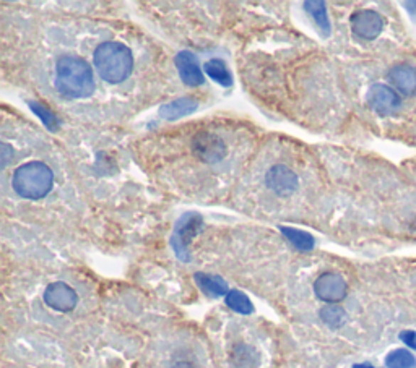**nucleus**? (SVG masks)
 <instances>
[{
	"instance_id": "obj_23",
	"label": "nucleus",
	"mask_w": 416,
	"mask_h": 368,
	"mask_svg": "<svg viewBox=\"0 0 416 368\" xmlns=\"http://www.w3.org/2000/svg\"><path fill=\"white\" fill-rule=\"evenodd\" d=\"M400 339L410 349L416 350V331H403L400 335Z\"/></svg>"
},
{
	"instance_id": "obj_17",
	"label": "nucleus",
	"mask_w": 416,
	"mask_h": 368,
	"mask_svg": "<svg viewBox=\"0 0 416 368\" xmlns=\"http://www.w3.org/2000/svg\"><path fill=\"white\" fill-rule=\"evenodd\" d=\"M319 315H321V320L329 328H332V330L341 328L346 321V312L341 307L335 305V303H329L327 307H324L321 312H319Z\"/></svg>"
},
{
	"instance_id": "obj_5",
	"label": "nucleus",
	"mask_w": 416,
	"mask_h": 368,
	"mask_svg": "<svg viewBox=\"0 0 416 368\" xmlns=\"http://www.w3.org/2000/svg\"><path fill=\"white\" fill-rule=\"evenodd\" d=\"M201 227L202 217L198 215H186L179 220L173 239H171V245H173L174 251L178 253L181 260H189V250H187V247H189L191 239L198 232Z\"/></svg>"
},
{
	"instance_id": "obj_4",
	"label": "nucleus",
	"mask_w": 416,
	"mask_h": 368,
	"mask_svg": "<svg viewBox=\"0 0 416 368\" xmlns=\"http://www.w3.org/2000/svg\"><path fill=\"white\" fill-rule=\"evenodd\" d=\"M192 153L202 163L215 164L225 159L228 148L218 135L210 134V131H198L192 138Z\"/></svg>"
},
{
	"instance_id": "obj_6",
	"label": "nucleus",
	"mask_w": 416,
	"mask_h": 368,
	"mask_svg": "<svg viewBox=\"0 0 416 368\" xmlns=\"http://www.w3.org/2000/svg\"><path fill=\"white\" fill-rule=\"evenodd\" d=\"M317 298L327 303H338L348 294V284L337 273H324L314 283Z\"/></svg>"
},
{
	"instance_id": "obj_16",
	"label": "nucleus",
	"mask_w": 416,
	"mask_h": 368,
	"mask_svg": "<svg viewBox=\"0 0 416 368\" xmlns=\"http://www.w3.org/2000/svg\"><path fill=\"white\" fill-rule=\"evenodd\" d=\"M280 231L298 250L309 251L314 249V239H312L311 234L299 231V229H293V227H280Z\"/></svg>"
},
{
	"instance_id": "obj_20",
	"label": "nucleus",
	"mask_w": 416,
	"mask_h": 368,
	"mask_svg": "<svg viewBox=\"0 0 416 368\" xmlns=\"http://www.w3.org/2000/svg\"><path fill=\"white\" fill-rule=\"evenodd\" d=\"M304 7L307 11H309L312 18L316 20L317 25L321 26V30L329 34L330 33V23H329L326 4L321 2V0H314V2H306Z\"/></svg>"
},
{
	"instance_id": "obj_22",
	"label": "nucleus",
	"mask_w": 416,
	"mask_h": 368,
	"mask_svg": "<svg viewBox=\"0 0 416 368\" xmlns=\"http://www.w3.org/2000/svg\"><path fill=\"white\" fill-rule=\"evenodd\" d=\"M0 154H2V168L5 169L10 164V159H14V148L7 143L0 145Z\"/></svg>"
},
{
	"instance_id": "obj_18",
	"label": "nucleus",
	"mask_w": 416,
	"mask_h": 368,
	"mask_svg": "<svg viewBox=\"0 0 416 368\" xmlns=\"http://www.w3.org/2000/svg\"><path fill=\"white\" fill-rule=\"evenodd\" d=\"M226 305L231 310H235L236 313L241 315H250L254 312L252 302L249 301L246 294H242L241 291H230L226 294Z\"/></svg>"
},
{
	"instance_id": "obj_11",
	"label": "nucleus",
	"mask_w": 416,
	"mask_h": 368,
	"mask_svg": "<svg viewBox=\"0 0 416 368\" xmlns=\"http://www.w3.org/2000/svg\"><path fill=\"white\" fill-rule=\"evenodd\" d=\"M176 68H178L179 77L187 86H201L203 85L205 78L197 63V57L189 50H182L176 55Z\"/></svg>"
},
{
	"instance_id": "obj_25",
	"label": "nucleus",
	"mask_w": 416,
	"mask_h": 368,
	"mask_svg": "<svg viewBox=\"0 0 416 368\" xmlns=\"http://www.w3.org/2000/svg\"><path fill=\"white\" fill-rule=\"evenodd\" d=\"M353 368H374V367L369 365V364H361V365H355Z\"/></svg>"
},
{
	"instance_id": "obj_7",
	"label": "nucleus",
	"mask_w": 416,
	"mask_h": 368,
	"mask_svg": "<svg viewBox=\"0 0 416 368\" xmlns=\"http://www.w3.org/2000/svg\"><path fill=\"white\" fill-rule=\"evenodd\" d=\"M368 104L379 116H394L400 109L402 101L394 90L385 85H374L368 91Z\"/></svg>"
},
{
	"instance_id": "obj_19",
	"label": "nucleus",
	"mask_w": 416,
	"mask_h": 368,
	"mask_svg": "<svg viewBox=\"0 0 416 368\" xmlns=\"http://www.w3.org/2000/svg\"><path fill=\"white\" fill-rule=\"evenodd\" d=\"M416 360L413 354L407 349H397L390 352L385 359L387 368H415Z\"/></svg>"
},
{
	"instance_id": "obj_21",
	"label": "nucleus",
	"mask_w": 416,
	"mask_h": 368,
	"mask_svg": "<svg viewBox=\"0 0 416 368\" xmlns=\"http://www.w3.org/2000/svg\"><path fill=\"white\" fill-rule=\"evenodd\" d=\"M28 106H30L33 109V112L36 114V116L43 120V124L48 126V129L50 131H55L57 129H59V119H57L55 114L53 111H49L48 107H46L44 104H41V102H36V101H30L28 102Z\"/></svg>"
},
{
	"instance_id": "obj_9",
	"label": "nucleus",
	"mask_w": 416,
	"mask_h": 368,
	"mask_svg": "<svg viewBox=\"0 0 416 368\" xmlns=\"http://www.w3.org/2000/svg\"><path fill=\"white\" fill-rule=\"evenodd\" d=\"M46 305L62 313L72 312L77 307V292L65 283H53L44 291Z\"/></svg>"
},
{
	"instance_id": "obj_24",
	"label": "nucleus",
	"mask_w": 416,
	"mask_h": 368,
	"mask_svg": "<svg viewBox=\"0 0 416 368\" xmlns=\"http://www.w3.org/2000/svg\"><path fill=\"white\" fill-rule=\"evenodd\" d=\"M405 7L410 11V15H413L415 18H416V2H407Z\"/></svg>"
},
{
	"instance_id": "obj_1",
	"label": "nucleus",
	"mask_w": 416,
	"mask_h": 368,
	"mask_svg": "<svg viewBox=\"0 0 416 368\" xmlns=\"http://www.w3.org/2000/svg\"><path fill=\"white\" fill-rule=\"evenodd\" d=\"M57 91L65 97H88L95 91L93 70L87 60L75 55H64L55 65Z\"/></svg>"
},
{
	"instance_id": "obj_14",
	"label": "nucleus",
	"mask_w": 416,
	"mask_h": 368,
	"mask_svg": "<svg viewBox=\"0 0 416 368\" xmlns=\"http://www.w3.org/2000/svg\"><path fill=\"white\" fill-rule=\"evenodd\" d=\"M196 283L198 287L205 292L207 296H213V297H220V296H226L228 292V286L226 283L218 276H212V274H203V273H197L193 276Z\"/></svg>"
},
{
	"instance_id": "obj_10",
	"label": "nucleus",
	"mask_w": 416,
	"mask_h": 368,
	"mask_svg": "<svg viewBox=\"0 0 416 368\" xmlns=\"http://www.w3.org/2000/svg\"><path fill=\"white\" fill-rule=\"evenodd\" d=\"M267 187L275 192L278 197H289L298 188V177L287 166L278 164L267 172Z\"/></svg>"
},
{
	"instance_id": "obj_13",
	"label": "nucleus",
	"mask_w": 416,
	"mask_h": 368,
	"mask_svg": "<svg viewBox=\"0 0 416 368\" xmlns=\"http://www.w3.org/2000/svg\"><path fill=\"white\" fill-rule=\"evenodd\" d=\"M197 111V101L192 99V97H179V99H174L168 102V104L161 106L159 109V116L164 120H178L184 116H189V114Z\"/></svg>"
},
{
	"instance_id": "obj_8",
	"label": "nucleus",
	"mask_w": 416,
	"mask_h": 368,
	"mask_svg": "<svg viewBox=\"0 0 416 368\" xmlns=\"http://www.w3.org/2000/svg\"><path fill=\"white\" fill-rule=\"evenodd\" d=\"M351 30L361 39H375L384 30V18L374 10L355 11L350 18Z\"/></svg>"
},
{
	"instance_id": "obj_12",
	"label": "nucleus",
	"mask_w": 416,
	"mask_h": 368,
	"mask_svg": "<svg viewBox=\"0 0 416 368\" xmlns=\"http://www.w3.org/2000/svg\"><path fill=\"white\" fill-rule=\"evenodd\" d=\"M389 82L395 90L400 91L403 96H415L416 94V68L400 63L395 65L389 72Z\"/></svg>"
},
{
	"instance_id": "obj_15",
	"label": "nucleus",
	"mask_w": 416,
	"mask_h": 368,
	"mask_svg": "<svg viewBox=\"0 0 416 368\" xmlns=\"http://www.w3.org/2000/svg\"><path fill=\"white\" fill-rule=\"evenodd\" d=\"M205 73H208V77L215 80L216 83L225 86V88H230L233 85V77L230 70H228L226 63L221 59H212L205 63Z\"/></svg>"
},
{
	"instance_id": "obj_3",
	"label": "nucleus",
	"mask_w": 416,
	"mask_h": 368,
	"mask_svg": "<svg viewBox=\"0 0 416 368\" xmlns=\"http://www.w3.org/2000/svg\"><path fill=\"white\" fill-rule=\"evenodd\" d=\"M11 187L21 198L41 200L53 190L54 174L44 163L31 161L15 171Z\"/></svg>"
},
{
	"instance_id": "obj_2",
	"label": "nucleus",
	"mask_w": 416,
	"mask_h": 368,
	"mask_svg": "<svg viewBox=\"0 0 416 368\" xmlns=\"http://www.w3.org/2000/svg\"><path fill=\"white\" fill-rule=\"evenodd\" d=\"M93 62L100 77L112 85L125 82L134 70V57L130 49L116 41L100 44L93 54Z\"/></svg>"
}]
</instances>
